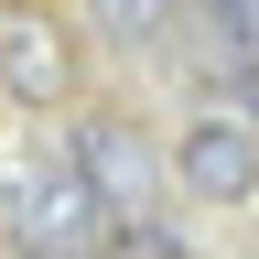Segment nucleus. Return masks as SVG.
I'll list each match as a JSON object with an SVG mask.
<instances>
[{
  "mask_svg": "<svg viewBox=\"0 0 259 259\" xmlns=\"http://www.w3.org/2000/svg\"><path fill=\"white\" fill-rule=\"evenodd\" d=\"M194 11H205V44L227 54V76L259 65V0H194Z\"/></svg>",
  "mask_w": 259,
  "mask_h": 259,
  "instance_id": "5",
  "label": "nucleus"
},
{
  "mask_svg": "<svg viewBox=\"0 0 259 259\" xmlns=\"http://www.w3.org/2000/svg\"><path fill=\"white\" fill-rule=\"evenodd\" d=\"M227 87H238V108L259 119V65H238V76H227Z\"/></svg>",
  "mask_w": 259,
  "mask_h": 259,
  "instance_id": "8",
  "label": "nucleus"
},
{
  "mask_svg": "<svg viewBox=\"0 0 259 259\" xmlns=\"http://www.w3.org/2000/svg\"><path fill=\"white\" fill-rule=\"evenodd\" d=\"M119 259H184V238H162L151 216H119Z\"/></svg>",
  "mask_w": 259,
  "mask_h": 259,
  "instance_id": "7",
  "label": "nucleus"
},
{
  "mask_svg": "<svg viewBox=\"0 0 259 259\" xmlns=\"http://www.w3.org/2000/svg\"><path fill=\"white\" fill-rule=\"evenodd\" d=\"M173 173H184V194H205V205L259 194V141H248V119H194L184 151H173Z\"/></svg>",
  "mask_w": 259,
  "mask_h": 259,
  "instance_id": "2",
  "label": "nucleus"
},
{
  "mask_svg": "<svg viewBox=\"0 0 259 259\" xmlns=\"http://www.w3.org/2000/svg\"><path fill=\"white\" fill-rule=\"evenodd\" d=\"M76 162H87V184H97L108 216H141V151H130L119 119H87V130H76Z\"/></svg>",
  "mask_w": 259,
  "mask_h": 259,
  "instance_id": "4",
  "label": "nucleus"
},
{
  "mask_svg": "<svg viewBox=\"0 0 259 259\" xmlns=\"http://www.w3.org/2000/svg\"><path fill=\"white\" fill-rule=\"evenodd\" d=\"M0 87L44 108V97H65V87H76V54H65L44 22H11V32H0Z\"/></svg>",
  "mask_w": 259,
  "mask_h": 259,
  "instance_id": "3",
  "label": "nucleus"
},
{
  "mask_svg": "<svg viewBox=\"0 0 259 259\" xmlns=\"http://www.w3.org/2000/svg\"><path fill=\"white\" fill-rule=\"evenodd\" d=\"M87 11L108 22L119 44H151V32H162V0H87Z\"/></svg>",
  "mask_w": 259,
  "mask_h": 259,
  "instance_id": "6",
  "label": "nucleus"
},
{
  "mask_svg": "<svg viewBox=\"0 0 259 259\" xmlns=\"http://www.w3.org/2000/svg\"><path fill=\"white\" fill-rule=\"evenodd\" d=\"M0 259H65V248H44V238H11V248H0Z\"/></svg>",
  "mask_w": 259,
  "mask_h": 259,
  "instance_id": "9",
  "label": "nucleus"
},
{
  "mask_svg": "<svg viewBox=\"0 0 259 259\" xmlns=\"http://www.w3.org/2000/svg\"><path fill=\"white\" fill-rule=\"evenodd\" d=\"M0 216H11V238H44V248H76L97 216V184H87V162H76V141L65 151H44V141H22L11 162H0Z\"/></svg>",
  "mask_w": 259,
  "mask_h": 259,
  "instance_id": "1",
  "label": "nucleus"
}]
</instances>
